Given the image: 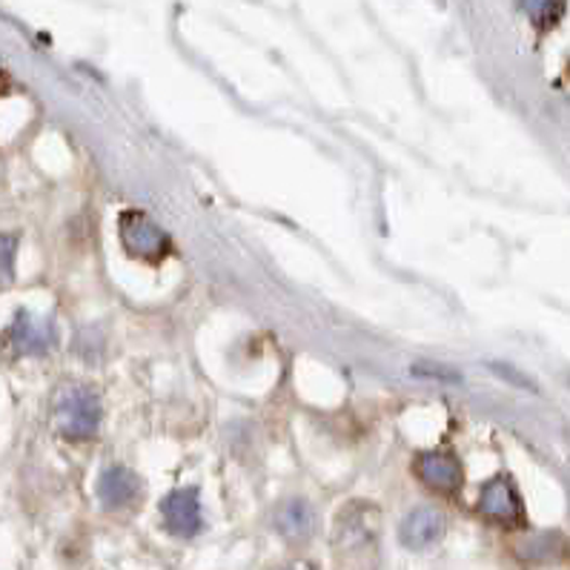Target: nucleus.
<instances>
[{
    "mask_svg": "<svg viewBox=\"0 0 570 570\" xmlns=\"http://www.w3.org/2000/svg\"><path fill=\"white\" fill-rule=\"evenodd\" d=\"M141 496V479L129 467L113 465L98 476V498L106 510H121V507L135 505Z\"/></svg>",
    "mask_w": 570,
    "mask_h": 570,
    "instance_id": "obj_8",
    "label": "nucleus"
},
{
    "mask_svg": "<svg viewBox=\"0 0 570 570\" xmlns=\"http://www.w3.org/2000/svg\"><path fill=\"white\" fill-rule=\"evenodd\" d=\"M444 530H448V516L439 507H413L399 524V542L407 550H427L444 536Z\"/></svg>",
    "mask_w": 570,
    "mask_h": 570,
    "instance_id": "obj_6",
    "label": "nucleus"
},
{
    "mask_svg": "<svg viewBox=\"0 0 570 570\" xmlns=\"http://www.w3.org/2000/svg\"><path fill=\"white\" fill-rule=\"evenodd\" d=\"M15 252H17L15 235L0 233V273L12 275V270H15Z\"/></svg>",
    "mask_w": 570,
    "mask_h": 570,
    "instance_id": "obj_12",
    "label": "nucleus"
},
{
    "mask_svg": "<svg viewBox=\"0 0 570 570\" xmlns=\"http://www.w3.org/2000/svg\"><path fill=\"white\" fill-rule=\"evenodd\" d=\"M479 514L484 519L496 524H505V528H516V524L524 522V507L522 496L516 493L514 482L498 476V479H490L488 484L479 493Z\"/></svg>",
    "mask_w": 570,
    "mask_h": 570,
    "instance_id": "obj_4",
    "label": "nucleus"
},
{
    "mask_svg": "<svg viewBox=\"0 0 570 570\" xmlns=\"http://www.w3.org/2000/svg\"><path fill=\"white\" fill-rule=\"evenodd\" d=\"M416 476L436 493H458L465 484V467L448 450H430L416 458Z\"/></svg>",
    "mask_w": 570,
    "mask_h": 570,
    "instance_id": "obj_5",
    "label": "nucleus"
},
{
    "mask_svg": "<svg viewBox=\"0 0 570 570\" xmlns=\"http://www.w3.org/2000/svg\"><path fill=\"white\" fill-rule=\"evenodd\" d=\"M275 530L282 533L287 542L301 545L315 533V510L307 498H287L278 510H275Z\"/></svg>",
    "mask_w": 570,
    "mask_h": 570,
    "instance_id": "obj_10",
    "label": "nucleus"
},
{
    "mask_svg": "<svg viewBox=\"0 0 570 570\" xmlns=\"http://www.w3.org/2000/svg\"><path fill=\"white\" fill-rule=\"evenodd\" d=\"M161 514L169 533H176V536L181 539H193L204 524L202 496H198V490L195 488L172 490V493L161 502Z\"/></svg>",
    "mask_w": 570,
    "mask_h": 570,
    "instance_id": "obj_7",
    "label": "nucleus"
},
{
    "mask_svg": "<svg viewBox=\"0 0 570 570\" xmlns=\"http://www.w3.org/2000/svg\"><path fill=\"white\" fill-rule=\"evenodd\" d=\"M378 530V519L376 510L367 505H350L338 519L336 528V542L338 547H345V550H355V547L370 545L373 539H376Z\"/></svg>",
    "mask_w": 570,
    "mask_h": 570,
    "instance_id": "obj_9",
    "label": "nucleus"
},
{
    "mask_svg": "<svg viewBox=\"0 0 570 570\" xmlns=\"http://www.w3.org/2000/svg\"><path fill=\"white\" fill-rule=\"evenodd\" d=\"M287 570H315V565H310V562H296V565H293V568H287Z\"/></svg>",
    "mask_w": 570,
    "mask_h": 570,
    "instance_id": "obj_13",
    "label": "nucleus"
},
{
    "mask_svg": "<svg viewBox=\"0 0 570 570\" xmlns=\"http://www.w3.org/2000/svg\"><path fill=\"white\" fill-rule=\"evenodd\" d=\"M3 345L15 355H43L55 345V324L29 310H21L3 333Z\"/></svg>",
    "mask_w": 570,
    "mask_h": 570,
    "instance_id": "obj_3",
    "label": "nucleus"
},
{
    "mask_svg": "<svg viewBox=\"0 0 570 570\" xmlns=\"http://www.w3.org/2000/svg\"><path fill=\"white\" fill-rule=\"evenodd\" d=\"M118 233H121L124 249L138 261L158 264L172 252V242H169L167 230L146 212H141V209H127L118 218Z\"/></svg>",
    "mask_w": 570,
    "mask_h": 570,
    "instance_id": "obj_2",
    "label": "nucleus"
},
{
    "mask_svg": "<svg viewBox=\"0 0 570 570\" xmlns=\"http://www.w3.org/2000/svg\"><path fill=\"white\" fill-rule=\"evenodd\" d=\"M522 7L539 26L554 24L562 15V0H522Z\"/></svg>",
    "mask_w": 570,
    "mask_h": 570,
    "instance_id": "obj_11",
    "label": "nucleus"
},
{
    "mask_svg": "<svg viewBox=\"0 0 570 570\" xmlns=\"http://www.w3.org/2000/svg\"><path fill=\"white\" fill-rule=\"evenodd\" d=\"M52 418L55 430L66 442H87L98 433L104 407L92 387L64 385L57 390L55 404H52Z\"/></svg>",
    "mask_w": 570,
    "mask_h": 570,
    "instance_id": "obj_1",
    "label": "nucleus"
}]
</instances>
